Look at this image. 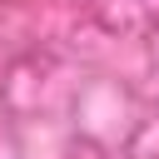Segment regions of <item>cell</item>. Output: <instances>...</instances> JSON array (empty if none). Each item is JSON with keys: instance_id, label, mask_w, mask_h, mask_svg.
Returning a JSON list of instances; mask_svg holds the SVG:
<instances>
[]
</instances>
